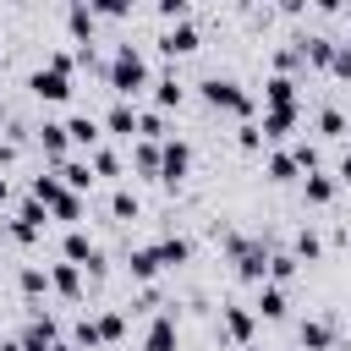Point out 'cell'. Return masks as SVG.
Wrapping results in <instances>:
<instances>
[{"instance_id": "13", "label": "cell", "mask_w": 351, "mask_h": 351, "mask_svg": "<svg viewBox=\"0 0 351 351\" xmlns=\"http://www.w3.org/2000/svg\"><path fill=\"white\" fill-rule=\"evenodd\" d=\"M49 291L60 296V302H88V280H82V269L77 263H49Z\"/></svg>"}, {"instance_id": "9", "label": "cell", "mask_w": 351, "mask_h": 351, "mask_svg": "<svg viewBox=\"0 0 351 351\" xmlns=\"http://www.w3.org/2000/svg\"><path fill=\"white\" fill-rule=\"evenodd\" d=\"M27 93H33L38 104H66V99H71V77L38 66V71H27Z\"/></svg>"}, {"instance_id": "3", "label": "cell", "mask_w": 351, "mask_h": 351, "mask_svg": "<svg viewBox=\"0 0 351 351\" xmlns=\"http://www.w3.org/2000/svg\"><path fill=\"white\" fill-rule=\"evenodd\" d=\"M197 99H203L208 110H225V115H236V121H258V104H252V93H247L236 77H219V71H208V77L197 82Z\"/></svg>"}, {"instance_id": "47", "label": "cell", "mask_w": 351, "mask_h": 351, "mask_svg": "<svg viewBox=\"0 0 351 351\" xmlns=\"http://www.w3.org/2000/svg\"><path fill=\"white\" fill-rule=\"evenodd\" d=\"M0 126H5V99H0Z\"/></svg>"}, {"instance_id": "1", "label": "cell", "mask_w": 351, "mask_h": 351, "mask_svg": "<svg viewBox=\"0 0 351 351\" xmlns=\"http://www.w3.org/2000/svg\"><path fill=\"white\" fill-rule=\"evenodd\" d=\"M104 88L115 93V99H132L137 104V93L143 88H154V71H148V55H143V44H115V55L104 60Z\"/></svg>"}, {"instance_id": "28", "label": "cell", "mask_w": 351, "mask_h": 351, "mask_svg": "<svg viewBox=\"0 0 351 351\" xmlns=\"http://www.w3.org/2000/svg\"><path fill=\"white\" fill-rule=\"evenodd\" d=\"M335 176H324V170H313V176H302V203H313V208H329L335 203Z\"/></svg>"}, {"instance_id": "39", "label": "cell", "mask_w": 351, "mask_h": 351, "mask_svg": "<svg viewBox=\"0 0 351 351\" xmlns=\"http://www.w3.org/2000/svg\"><path fill=\"white\" fill-rule=\"evenodd\" d=\"M236 148H241V154H263V132H258V121H241V126H236Z\"/></svg>"}, {"instance_id": "19", "label": "cell", "mask_w": 351, "mask_h": 351, "mask_svg": "<svg viewBox=\"0 0 351 351\" xmlns=\"http://www.w3.org/2000/svg\"><path fill=\"white\" fill-rule=\"evenodd\" d=\"M55 176H60V186L66 192H77V197H88L93 192V165L82 159V154H71V159H60V165H49Z\"/></svg>"}, {"instance_id": "33", "label": "cell", "mask_w": 351, "mask_h": 351, "mask_svg": "<svg viewBox=\"0 0 351 351\" xmlns=\"http://www.w3.org/2000/svg\"><path fill=\"white\" fill-rule=\"evenodd\" d=\"M88 165H93V181H121V154H115L110 143H99V148L88 154Z\"/></svg>"}, {"instance_id": "12", "label": "cell", "mask_w": 351, "mask_h": 351, "mask_svg": "<svg viewBox=\"0 0 351 351\" xmlns=\"http://www.w3.org/2000/svg\"><path fill=\"white\" fill-rule=\"evenodd\" d=\"M33 143H38V154L49 159V165H60V159H71V143H66V121H38L33 126Z\"/></svg>"}, {"instance_id": "40", "label": "cell", "mask_w": 351, "mask_h": 351, "mask_svg": "<svg viewBox=\"0 0 351 351\" xmlns=\"http://www.w3.org/2000/svg\"><path fill=\"white\" fill-rule=\"evenodd\" d=\"M329 77H335V82H351V44H346V38H340L335 55H329Z\"/></svg>"}, {"instance_id": "32", "label": "cell", "mask_w": 351, "mask_h": 351, "mask_svg": "<svg viewBox=\"0 0 351 351\" xmlns=\"http://www.w3.org/2000/svg\"><path fill=\"white\" fill-rule=\"evenodd\" d=\"M296 274H302V263L291 258V247H274V252H269V280H263V285H291Z\"/></svg>"}, {"instance_id": "29", "label": "cell", "mask_w": 351, "mask_h": 351, "mask_svg": "<svg viewBox=\"0 0 351 351\" xmlns=\"http://www.w3.org/2000/svg\"><path fill=\"white\" fill-rule=\"evenodd\" d=\"M154 252H159V263H165V269L192 263V241H186V236H176V230H165V236L154 241Z\"/></svg>"}, {"instance_id": "48", "label": "cell", "mask_w": 351, "mask_h": 351, "mask_svg": "<svg viewBox=\"0 0 351 351\" xmlns=\"http://www.w3.org/2000/svg\"><path fill=\"white\" fill-rule=\"evenodd\" d=\"M346 44H351V33H346Z\"/></svg>"}, {"instance_id": "31", "label": "cell", "mask_w": 351, "mask_h": 351, "mask_svg": "<svg viewBox=\"0 0 351 351\" xmlns=\"http://www.w3.org/2000/svg\"><path fill=\"white\" fill-rule=\"evenodd\" d=\"M291 258H296V263H318V258H324V236H318L313 225H302V230L291 236Z\"/></svg>"}, {"instance_id": "6", "label": "cell", "mask_w": 351, "mask_h": 351, "mask_svg": "<svg viewBox=\"0 0 351 351\" xmlns=\"http://www.w3.org/2000/svg\"><path fill=\"white\" fill-rule=\"evenodd\" d=\"M335 340H340V324L329 313L296 318V351H335Z\"/></svg>"}, {"instance_id": "22", "label": "cell", "mask_w": 351, "mask_h": 351, "mask_svg": "<svg viewBox=\"0 0 351 351\" xmlns=\"http://www.w3.org/2000/svg\"><path fill=\"white\" fill-rule=\"evenodd\" d=\"M49 219H55V225H66V230H77V225L88 219V197H77V192H66V186H60V197L49 203Z\"/></svg>"}, {"instance_id": "21", "label": "cell", "mask_w": 351, "mask_h": 351, "mask_svg": "<svg viewBox=\"0 0 351 351\" xmlns=\"http://www.w3.org/2000/svg\"><path fill=\"white\" fill-rule=\"evenodd\" d=\"M16 291H22L27 307H44V296H49V269H44V263H22V269H16Z\"/></svg>"}, {"instance_id": "36", "label": "cell", "mask_w": 351, "mask_h": 351, "mask_svg": "<svg viewBox=\"0 0 351 351\" xmlns=\"http://www.w3.org/2000/svg\"><path fill=\"white\" fill-rule=\"evenodd\" d=\"M27 197H38V203L49 208V203L60 197V176H55V170H38V176H27Z\"/></svg>"}, {"instance_id": "15", "label": "cell", "mask_w": 351, "mask_h": 351, "mask_svg": "<svg viewBox=\"0 0 351 351\" xmlns=\"http://www.w3.org/2000/svg\"><path fill=\"white\" fill-rule=\"evenodd\" d=\"M126 274H132V285H154V280L165 274V263H159L154 241H143V247H126Z\"/></svg>"}, {"instance_id": "46", "label": "cell", "mask_w": 351, "mask_h": 351, "mask_svg": "<svg viewBox=\"0 0 351 351\" xmlns=\"http://www.w3.org/2000/svg\"><path fill=\"white\" fill-rule=\"evenodd\" d=\"M241 351H269V346H241Z\"/></svg>"}, {"instance_id": "8", "label": "cell", "mask_w": 351, "mask_h": 351, "mask_svg": "<svg viewBox=\"0 0 351 351\" xmlns=\"http://www.w3.org/2000/svg\"><path fill=\"white\" fill-rule=\"evenodd\" d=\"M176 324H181V307L165 302L154 318H148V335H143V351H176Z\"/></svg>"}, {"instance_id": "23", "label": "cell", "mask_w": 351, "mask_h": 351, "mask_svg": "<svg viewBox=\"0 0 351 351\" xmlns=\"http://www.w3.org/2000/svg\"><path fill=\"white\" fill-rule=\"evenodd\" d=\"M66 27H71V44H77V49H93L99 22H93V11H88V5H66Z\"/></svg>"}, {"instance_id": "11", "label": "cell", "mask_w": 351, "mask_h": 351, "mask_svg": "<svg viewBox=\"0 0 351 351\" xmlns=\"http://www.w3.org/2000/svg\"><path fill=\"white\" fill-rule=\"evenodd\" d=\"M99 126H104V137L132 143V137H137V104H132V99H110V110L99 115Z\"/></svg>"}, {"instance_id": "25", "label": "cell", "mask_w": 351, "mask_h": 351, "mask_svg": "<svg viewBox=\"0 0 351 351\" xmlns=\"http://www.w3.org/2000/svg\"><path fill=\"white\" fill-rule=\"evenodd\" d=\"M93 252H99V241L88 236V225H77V230H66V236H60V258H66V263H77V269H82Z\"/></svg>"}, {"instance_id": "42", "label": "cell", "mask_w": 351, "mask_h": 351, "mask_svg": "<svg viewBox=\"0 0 351 351\" xmlns=\"http://www.w3.org/2000/svg\"><path fill=\"white\" fill-rule=\"evenodd\" d=\"M335 186H351V148L335 154Z\"/></svg>"}, {"instance_id": "2", "label": "cell", "mask_w": 351, "mask_h": 351, "mask_svg": "<svg viewBox=\"0 0 351 351\" xmlns=\"http://www.w3.org/2000/svg\"><path fill=\"white\" fill-rule=\"evenodd\" d=\"M219 241H225V258H230L236 280L258 291V285L269 280V252H274V241H269V236H241V230H219Z\"/></svg>"}, {"instance_id": "16", "label": "cell", "mask_w": 351, "mask_h": 351, "mask_svg": "<svg viewBox=\"0 0 351 351\" xmlns=\"http://www.w3.org/2000/svg\"><path fill=\"white\" fill-rule=\"evenodd\" d=\"M247 307L258 313V324H280V318L291 313V296H285V285H258Z\"/></svg>"}, {"instance_id": "5", "label": "cell", "mask_w": 351, "mask_h": 351, "mask_svg": "<svg viewBox=\"0 0 351 351\" xmlns=\"http://www.w3.org/2000/svg\"><path fill=\"white\" fill-rule=\"evenodd\" d=\"M219 335L241 351V346H258V313L247 302H219Z\"/></svg>"}, {"instance_id": "26", "label": "cell", "mask_w": 351, "mask_h": 351, "mask_svg": "<svg viewBox=\"0 0 351 351\" xmlns=\"http://www.w3.org/2000/svg\"><path fill=\"white\" fill-rule=\"evenodd\" d=\"M126 154H132V170H137L143 181H159V143L132 137V143H126Z\"/></svg>"}, {"instance_id": "45", "label": "cell", "mask_w": 351, "mask_h": 351, "mask_svg": "<svg viewBox=\"0 0 351 351\" xmlns=\"http://www.w3.org/2000/svg\"><path fill=\"white\" fill-rule=\"evenodd\" d=\"M49 351H77V346H71V340H55V346H49Z\"/></svg>"}, {"instance_id": "34", "label": "cell", "mask_w": 351, "mask_h": 351, "mask_svg": "<svg viewBox=\"0 0 351 351\" xmlns=\"http://www.w3.org/2000/svg\"><path fill=\"white\" fill-rule=\"evenodd\" d=\"M93 318H99V340H104V346H115V340L126 335V324H132V318H126V307H99Z\"/></svg>"}, {"instance_id": "44", "label": "cell", "mask_w": 351, "mask_h": 351, "mask_svg": "<svg viewBox=\"0 0 351 351\" xmlns=\"http://www.w3.org/2000/svg\"><path fill=\"white\" fill-rule=\"evenodd\" d=\"M5 197H11V181H5V176H0V203H5Z\"/></svg>"}, {"instance_id": "20", "label": "cell", "mask_w": 351, "mask_h": 351, "mask_svg": "<svg viewBox=\"0 0 351 351\" xmlns=\"http://www.w3.org/2000/svg\"><path fill=\"white\" fill-rule=\"evenodd\" d=\"M192 49H203V38H197V27H192V22H181V27H165V33H159V55H165V60H181V55H192Z\"/></svg>"}, {"instance_id": "7", "label": "cell", "mask_w": 351, "mask_h": 351, "mask_svg": "<svg viewBox=\"0 0 351 351\" xmlns=\"http://www.w3.org/2000/svg\"><path fill=\"white\" fill-rule=\"evenodd\" d=\"M55 340H60V318L44 313V307H27V324H22L16 346H22V351H49Z\"/></svg>"}, {"instance_id": "18", "label": "cell", "mask_w": 351, "mask_h": 351, "mask_svg": "<svg viewBox=\"0 0 351 351\" xmlns=\"http://www.w3.org/2000/svg\"><path fill=\"white\" fill-rule=\"evenodd\" d=\"M296 121H302V104H291V110H263L258 115V132H263V143H285L291 132H296Z\"/></svg>"}, {"instance_id": "24", "label": "cell", "mask_w": 351, "mask_h": 351, "mask_svg": "<svg viewBox=\"0 0 351 351\" xmlns=\"http://www.w3.org/2000/svg\"><path fill=\"white\" fill-rule=\"evenodd\" d=\"M313 132H318L324 143H340V137L351 132V121H346V110H340V104H318V115H313Z\"/></svg>"}, {"instance_id": "37", "label": "cell", "mask_w": 351, "mask_h": 351, "mask_svg": "<svg viewBox=\"0 0 351 351\" xmlns=\"http://www.w3.org/2000/svg\"><path fill=\"white\" fill-rule=\"evenodd\" d=\"M71 346H77V351H99V346H104V340H99V318H93V313H82V318L71 324Z\"/></svg>"}, {"instance_id": "35", "label": "cell", "mask_w": 351, "mask_h": 351, "mask_svg": "<svg viewBox=\"0 0 351 351\" xmlns=\"http://www.w3.org/2000/svg\"><path fill=\"white\" fill-rule=\"evenodd\" d=\"M291 159H296V170H302V176L324 170V148H318L313 137H296V143H291Z\"/></svg>"}, {"instance_id": "4", "label": "cell", "mask_w": 351, "mask_h": 351, "mask_svg": "<svg viewBox=\"0 0 351 351\" xmlns=\"http://www.w3.org/2000/svg\"><path fill=\"white\" fill-rule=\"evenodd\" d=\"M186 176H192V143L170 132V137L159 143V186H170V192H176Z\"/></svg>"}, {"instance_id": "27", "label": "cell", "mask_w": 351, "mask_h": 351, "mask_svg": "<svg viewBox=\"0 0 351 351\" xmlns=\"http://www.w3.org/2000/svg\"><path fill=\"white\" fill-rule=\"evenodd\" d=\"M263 176H269L274 186H291V181H302V170H296L291 148H269V159H263Z\"/></svg>"}, {"instance_id": "10", "label": "cell", "mask_w": 351, "mask_h": 351, "mask_svg": "<svg viewBox=\"0 0 351 351\" xmlns=\"http://www.w3.org/2000/svg\"><path fill=\"white\" fill-rule=\"evenodd\" d=\"M66 143L88 159L99 143H104V126H99V115H88V110H77V115H66Z\"/></svg>"}, {"instance_id": "38", "label": "cell", "mask_w": 351, "mask_h": 351, "mask_svg": "<svg viewBox=\"0 0 351 351\" xmlns=\"http://www.w3.org/2000/svg\"><path fill=\"white\" fill-rule=\"evenodd\" d=\"M110 214H115V219H137V214H143V197H137L132 186H115V192H110Z\"/></svg>"}, {"instance_id": "17", "label": "cell", "mask_w": 351, "mask_h": 351, "mask_svg": "<svg viewBox=\"0 0 351 351\" xmlns=\"http://www.w3.org/2000/svg\"><path fill=\"white\" fill-rule=\"evenodd\" d=\"M181 104H186V82H181V71H176V66L154 71V110H181Z\"/></svg>"}, {"instance_id": "30", "label": "cell", "mask_w": 351, "mask_h": 351, "mask_svg": "<svg viewBox=\"0 0 351 351\" xmlns=\"http://www.w3.org/2000/svg\"><path fill=\"white\" fill-rule=\"evenodd\" d=\"M137 137H143V143H165V137H170V121H165V110H154V104H137Z\"/></svg>"}, {"instance_id": "14", "label": "cell", "mask_w": 351, "mask_h": 351, "mask_svg": "<svg viewBox=\"0 0 351 351\" xmlns=\"http://www.w3.org/2000/svg\"><path fill=\"white\" fill-rule=\"evenodd\" d=\"M291 104H302V77L269 71V77H263V110H291Z\"/></svg>"}, {"instance_id": "43", "label": "cell", "mask_w": 351, "mask_h": 351, "mask_svg": "<svg viewBox=\"0 0 351 351\" xmlns=\"http://www.w3.org/2000/svg\"><path fill=\"white\" fill-rule=\"evenodd\" d=\"M0 351H22V346H16V335H11V340H0Z\"/></svg>"}, {"instance_id": "41", "label": "cell", "mask_w": 351, "mask_h": 351, "mask_svg": "<svg viewBox=\"0 0 351 351\" xmlns=\"http://www.w3.org/2000/svg\"><path fill=\"white\" fill-rule=\"evenodd\" d=\"M159 22H170V27L192 22V5H186V0H159Z\"/></svg>"}]
</instances>
